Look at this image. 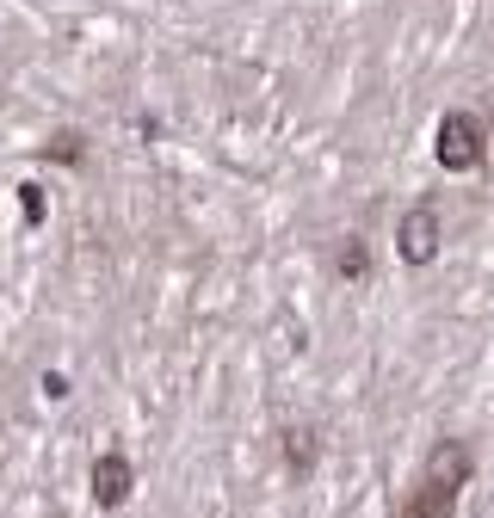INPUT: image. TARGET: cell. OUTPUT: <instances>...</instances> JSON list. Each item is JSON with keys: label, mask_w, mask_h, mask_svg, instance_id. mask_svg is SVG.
<instances>
[{"label": "cell", "mask_w": 494, "mask_h": 518, "mask_svg": "<svg viewBox=\"0 0 494 518\" xmlns=\"http://www.w3.org/2000/svg\"><path fill=\"white\" fill-rule=\"evenodd\" d=\"M470 469H476L470 444H457V438H439L433 451H427V469H420V488H414V500H408V512H402V518H451L457 494L470 488Z\"/></svg>", "instance_id": "obj_1"}, {"label": "cell", "mask_w": 494, "mask_h": 518, "mask_svg": "<svg viewBox=\"0 0 494 518\" xmlns=\"http://www.w3.org/2000/svg\"><path fill=\"white\" fill-rule=\"evenodd\" d=\"M433 155H439L445 173H476V167H482V124L470 118V111H445Z\"/></svg>", "instance_id": "obj_2"}, {"label": "cell", "mask_w": 494, "mask_h": 518, "mask_svg": "<svg viewBox=\"0 0 494 518\" xmlns=\"http://www.w3.org/2000/svg\"><path fill=\"white\" fill-rule=\"evenodd\" d=\"M396 253L408 259V266H427V259H439V216L420 204L396 222Z\"/></svg>", "instance_id": "obj_3"}, {"label": "cell", "mask_w": 494, "mask_h": 518, "mask_svg": "<svg viewBox=\"0 0 494 518\" xmlns=\"http://www.w3.org/2000/svg\"><path fill=\"white\" fill-rule=\"evenodd\" d=\"M130 481H136V475H130V463H124L118 451H105V457L93 463V500H99L105 512L124 506V500H130Z\"/></svg>", "instance_id": "obj_4"}, {"label": "cell", "mask_w": 494, "mask_h": 518, "mask_svg": "<svg viewBox=\"0 0 494 518\" xmlns=\"http://www.w3.org/2000/svg\"><path fill=\"white\" fill-rule=\"evenodd\" d=\"M81 155H87V136H68V130H56V136L44 142V161H62V167H68V161H81Z\"/></svg>", "instance_id": "obj_5"}, {"label": "cell", "mask_w": 494, "mask_h": 518, "mask_svg": "<svg viewBox=\"0 0 494 518\" xmlns=\"http://www.w3.org/2000/svg\"><path fill=\"white\" fill-rule=\"evenodd\" d=\"M334 266H340V278H365V241H346Z\"/></svg>", "instance_id": "obj_6"}, {"label": "cell", "mask_w": 494, "mask_h": 518, "mask_svg": "<svg viewBox=\"0 0 494 518\" xmlns=\"http://www.w3.org/2000/svg\"><path fill=\"white\" fill-rule=\"evenodd\" d=\"M19 204H25V222H44V192L38 185H19Z\"/></svg>", "instance_id": "obj_7"}, {"label": "cell", "mask_w": 494, "mask_h": 518, "mask_svg": "<svg viewBox=\"0 0 494 518\" xmlns=\"http://www.w3.org/2000/svg\"><path fill=\"white\" fill-rule=\"evenodd\" d=\"M291 463L309 469V432H291Z\"/></svg>", "instance_id": "obj_8"}]
</instances>
